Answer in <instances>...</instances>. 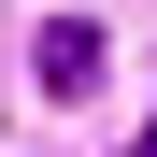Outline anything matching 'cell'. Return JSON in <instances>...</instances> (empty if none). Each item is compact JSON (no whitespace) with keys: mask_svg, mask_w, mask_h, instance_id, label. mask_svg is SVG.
<instances>
[{"mask_svg":"<svg viewBox=\"0 0 157 157\" xmlns=\"http://www.w3.org/2000/svg\"><path fill=\"white\" fill-rule=\"evenodd\" d=\"M29 71H43V100H86V86H100V29H86V14H57V29L29 43Z\"/></svg>","mask_w":157,"mask_h":157,"instance_id":"1","label":"cell"},{"mask_svg":"<svg viewBox=\"0 0 157 157\" xmlns=\"http://www.w3.org/2000/svg\"><path fill=\"white\" fill-rule=\"evenodd\" d=\"M128 157H157V114H143V143H128Z\"/></svg>","mask_w":157,"mask_h":157,"instance_id":"2","label":"cell"}]
</instances>
